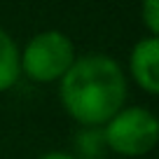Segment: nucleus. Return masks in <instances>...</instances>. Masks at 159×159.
Returning <instances> with one entry per match:
<instances>
[{
	"instance_id": "1",
	"label": "nucleus",
	"mask_w": 159,
	"mask_h": 159,
	"mask_svg": "<svg viewBox=\"0 0 159 159\" xmlns=\"http://www.w3.org/2000/svg\"><path fill=\"white\" fill-rule=\"evenodd\" d=\"M129 82L117 59L108 54H84L73 61L59 80L63 110L82 126H103L124 108Z\"/></svg>"
},
{
	"instance_id": "2",
	"label": "nucleus",
	"mask_w": 159,
	"mask_h": 159,
	"mask_svg": "<svg viewBox=\"0 0 159 159\" xmlns=\"http://www.w3.org/2000/svg\"><path fill=\"white\" fill-rule=\"evenodd\" d=\"M77 59L73 40L61 30H42L28 40V45L21 49L19 63L21 75L38 84L59 82L66 70Z\"/></svg>"
},
{
	"instance_id": "3",
	"label": "nucleus",
	"mask_w": 159,
	"mask_h": 159,
	"mask_svg": "<svg viewBox=\"0 0 159 159\" xmlns=\"http://www.w3.org/2000/svg\"><path fill=\"white\" fill-rule=\"evenodd\" d=\"M103 140L115 154L143 157L152 152L159 140V122L152 110L129 105L103 124Z\"/></svg>"
},
{
	"instance_id": "4",
	"label": "nucleus",
	"mask_w": 159,
	"mask_h": 159,
	"mask_svg": "<svg viewBox=\"0 0 159 159\" xmlns=\"http://www.w3.org/2000/svg\"><path fill=\"white\" fill-rule=\"evenodd\" d=\"M129 73L145 94H159V38L145 35L131 47Z\"/></svg>"
},
{
	"instance_id": "5",
	"label": "nucleus",
	"mask_w": 159,
	"mask_h": 159,
	"mask_svg": "<svg viewBox=\"0 0 159 159\" xmlns=\"http://www.w3.org/2000/svg\"><path fill=\"white\" fill-rule=\"evenodd\" d=\"M19 45L14 42L5 28H0V94L10 91L21 77V63H19Z\"/></svg>"
},
{
	"instance_id": "6",
	"label": "nucleus",
	"mask_w": 159,
	"mask_h": 159,
	"mask_svg": "<svg viewBox=\"0 0 159 159\" xmlns=\"http://www.w3.org/2000/svg\"><path fill=\"white\" fill-rule=\"evenodd\" d=\"M140 21L148 35L159 38V0H140Z\"/></svg>"
},
{
	"instance_id": "7",
	"label": "nucleus",
	"mask_w": 159,
	"mask_h": 159,
	"mask_svg": "<svg viewBox=\"0 0 159 159\" xmlns=\"http://www.w3.org/2000/svg\"><path fill=\"white\" fill-rule=\"evenodd\" d=\"M38 159H77V157H73V154H68V152H61V150H54V152L40 154Z\"/></svg>"
}]
</instances>
